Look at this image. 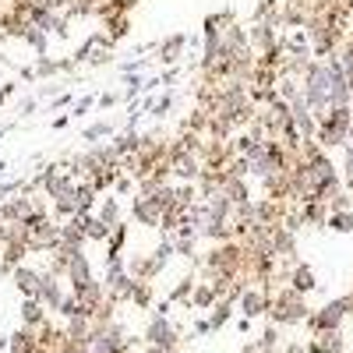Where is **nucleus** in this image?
Instances as JSON below:
<instances>
[{
  "mask_svg": "<svg viewBox=\"0 0 353 353\" xmlns=\"http://www.w3.org/2000/svg\"><path fill=\"white\" fill-rule=\"evenodd\" d=\"M350 106H329L325 113H318V134H314V141L325 152L329 149H343V145H346L350 128H353V110Z\"/></svg>",
  "mask_w": 353,
  "mask_h": 353,
  "instance_id": "f257e3e1",
  "label": "nucleus"
},
{
  "mask_svg": "<svg viewBox=\"0 0 353 353\" xmlns=\"http://www.w3.org/2000/svg\"><path fill=\"white\" fill-rule=\"evenodd\" d=\"M311 307L304 301V293H297L290 283L272 290V301H269V321L276 325H297V321H307Z\"/></svg>",
  "mask_w": 353,
  "mask_h": 353,
  "instance_id": "f03ea898",
  "label": "nucleus"
},
{
  "mask_svg": "<svg viewBox=\"0 0 353 353\" xmlns=\"http://www.w3.org/2000/svg\"><path fill=\"white\" fill-rule=\"evenodd\" d=\"M205 272H219V276H230L237 279L244 276V244L241 241H223V244H212L201 258Z\"/></svg>",
  "mask_w": 353,
  "mask_h": 353,
  "instance_id": "7ed1b4c3",
  "label": "nucleus"
},
{
  "mask_svg": "<svg viewBox=\"0 0 353 353\" xmlns=\"http://www.w3.org/2000/svg\"><path fill=\"white\" fill-rule=\"evenodd\" d=\"M301 96L311 106V113H325L329 110V64L325 61H311L304 78H301Z\"/></svg>",
  "mask_w": 353,
  "mask_h": 353,
  "instance_id": "20e7f679",
  "label": "nucleus"
},
{
  "mask_svg": "<svg viewBox=\"0 0 353 353\" xmlns=\"http://www.w3.org/2000/svg\"><path fill=\"white\" fill-rule=\"evenodd\" d=\"M21 230H25V244H28L32 254H50L57 244H61V219L43 216L36 223H25Z\"/></svg>",
  "mask_w": 353,
  "mask_h": 353,
  "instance_id": "39448f33",
  "label": "nucleus"
},
{
  "mask_svg": "<svg viewBox=\"0 0 353 353\" xmlns=\"http://www.w3.org/2000/svg\"><path fill=\"white\" fill-rule=\"evenodd\" d=\"M198 173H201V159L194 152L181 149V145L170 138V176H173L176 184H194Z\"/></svg>",
  "mask_w": 353,
  "mask_h": 353,
  "instance_id": "423d86ee",
  "label": "nucleus"
},
{
  "mask_svg": "<svg viewBox=\"0 0 353 353\" xmlns=\"http://www.w3.org/2000/svg\"><path fill=\"white\" fill-rule=\"evenodd\" d=\"M145 339H149L152 346H163L166 353H173L176 346H181V332L166 321V314H152L149 329H145Z\"/></svg>",
  "mask_w": 353,
  "mask_h": 353,
  "instance_id": "0eeeda50",
  "label": "nucleus"
},
{
  "mask_svg": "<svg viewBox=\"0 0 353 353\" xmlns=\"http://www.w3.org/2000/svg\"><path fill=\"white\" fill-rule=\"evenodd\" d=\"M131 219H134L138 226L159 230V219H163L159 201H156V198H149V194H134V198H131Z\"/></svg>",
  "mask_w": 353,
  "mask_h": 353,
  "instance_id": "6e6552de",
  "label": "nucleus"
},
{
  "mask_svg": "<svg viewBox=\"0 0 353 353\" xmlns=\"http://www.w3.org/2000/svg\"><path fill=\"white\" fill-rule=\"evenodd\" d=\"M68 283H71V293H81V290H88L96 283V276H92V265H88V254H85V248L71 258V265H68Z\"/></svg>",
  "mask_w": 353,
  "mask_h": 353,
  "instance_id": "1a4fd4ad",
  "label": "nucleus"
},
{
  "mask_svg": "<svg viewBox=\"0 0 353 353\" xmlns=\"http://www.w3.org/2000/svg\"><path fill=\"white\" fill-rule=\"evenodd\" d=\"M184 50H188V36H184V32H170V36L156 46V64H163V68L181 64Z\"/></svg>",
  "mask_w": 353,
  "mask_h": 353,
  "instance_id": "9d476101",
  "label": "nucleus"
},
{
  "mask_svg": "<svg viewBox=\"0 0 353 353\" xmlns=\"http://www.w3.org/2000/svg\"><path fill=\"white\" fill-rule=\"evenodd\" d=\"M269 301H272V293L265 290V286H248L241 293V314L244 318H258V314H269Z\"/></svg>",
  "mask_w": 353,
  "mask_h": 353,
  "instance_id": "9b49d317",
  "label": "nucleus"
},
{
  "mask_svg": "<svg viewBox=\"0 0 353 353\" xmlns=\"http://www.w3.org/2000/svg\"><path fill=\"white\" fill-rule=\"evenodd\" d=\"M286 209H290V201H276V198H258L254 201V219L261 226H279L286 219Z\"/></svg>",
  "mask_w": 353,
  "mask_h": 353,
  "instance_id": "f8f14e48",
  "label": "nucleus"
},
{
  "mask_svg": "<svg viewBox=\"0 0 353 353\" xmlns=\"http://www.w3.org/2000/svg\"><path fill=\"white\" fill-rule=\"evenodd\" d=\"M36 301H43V304H46L50 311H57V307H61V301H64V286H61V276H53V272H43Z\"/></svg>",
  "mask_w": 353,
  "mask_h": 353,
  "instance_id": "ddd939ff",
  "label": "nucleus"
},
{
  "mask_svg": "<svg viewBox=\"0 0 353 353\" xmlns=\"http://www.w3.org/2000/svg\"><path fill=\"white\" fill-rule=\"evenodd\" d=\"M78 71V64L71 61V57H61V61H53V57H39L36 61V78L39 81H46V78H57V74H74Z\"/></svg>",
  "mask_w": 353,
  "mask_h": 353,
  "instance_id": "4468645a",
  "label": "nucleus"
},
{
  "mask_svg": "<svg viewBox=\"0 0 353 353\" xmlns=\"http://www.w3.org/2000/svg\"><path fill=\"white\" fill-rule=\"evenodd\" d=\"M11 279H14V286H18L21 297H36V293H39V279H43V272H39V269H32V265H18V269L11 272Z\"/></svg>",
  "mask_w": 353,
  "mask_h": 353,
  "instance_id": "2eb2a0df",
  "label": "nucleus"
},
{
  "mask_svg": "<svg viewBox=\"0 0 353 353\" xmlns=\"http://www.w3.org/2000/svg\"><path fill=\"white\" fill-rule=\"evenodd\" d=\"M233 21H237V14H233V11H212V14H205V18H201V39L223 36Z\"/></svg>",
  "mask_w": 353,
  "mask_h": 353,
  "instance_id": "dca6fc26",
  "label": "nucleus"
},
{
  "mask_svg": "<svg viewBox=\"0 0 353 353\" xmlns=\"http://www.w3.org/2000/svg\"><path fill=\"white\" fill-rule=\"evenodd\" d=\"M85 219H88V216H81V212H78V216H71V219H64V223H61V244L85 248V241H88V237H85Z\"/></svg>",
  "mask_w": 353,
  "mask_h": 353,
  "instance_id": "f3484780",
  "label": "nucleus"
},
{
  "mask_svg": "<svg viewBox=\"0 0 353 353\" xmlns=\"http://www.w3.org/2000/svg\"><path fill=\"white\" fill-rule=\"evenodd\" d=\"M128 272H131L134 279H149V283H152V279L163 272V265H159L152 254H134L131 265H128Z\"/></svg>",
  "mask_w": 353,
  "mask_h": 353,
  "instance_id": "a211bd4d",
  "label": "nucleus"
},
{
  "mask_svg": "<svg viewBox=\"0 0 353 353\" xmlns=\"http://www.w3.org/2000/svg\"><path fill=\"white\" fill-rule=\"evenodd\" d=\"M110 145H113V152L117 156H134L138 152V145H141V134L134 131V128H124V131H117L113 138H110Z\"/></svg>",
  "mask_w": 353,
  "mask_h": 353,
  "instance_id": "6ab92c4d",
  "label": "nucleus"
},
{
  "mask_svg": "<svg viewBox=\"0 0 353 353\" xmlns=\"http://www.w3.org/2000/svg\"><path fill=\"white\" fill-rule=\"evenodd\" d=\"M307 353H343V336L339 329H329V332H314Z\"/></svg>",
  "mask_w": 353,
  "mask_h": 353,
  "instance_id": "aec40b11",
  "label": "nucleus"
},
{
  "mask_svg": "<svg viewBox=\"0 0 353 353\" xmlns=\"http://www.w3.org/2000/svg\"><path fill=\"white\" fill-rule=\"evenodd\" d=\"M106 43H113L106 32H92V36H85V43L71 53V61H74V64H88V61H92V53H96L99 46H106Z\"/></svg>",
  "mask_w": 353,
  "mask_h": 353,
  "instance_id": "412c9836",
  "label": "nucleus"
},
{
  "mask_svg": "<svg viewBox=\"0 0 353 353\" xmlns=\"http://www.w3.org/2000/svg\"><path fill=\"white\" fill-rule=\"evenodd\" d=\"M43 321H46V304L36 301V297H25V301H21V325L39 329Z\"/></svg>",
  "mask_w": 353,
  "mask_h": 353,
  "instance_id": "4be33fe9",
  "label": "nucleus"
},
{
  "mask_svg": "<svg viewBox=\"0 0 353 353\" xmlns=\"http://www.w3.org/2000/svg\"><path fill=\"white\" fill-rule=\"evenodd\" d=\"M216 290H212V283H194V290H191V301H188V307H198V311H212L216 307Z\"/></svg>",
  "mask_w": 353,
  "mask_h": 353,
  "instance_id": "5701e85b",
  "label": "nucleus"
},
{
  "mask_svg": "<svg viewBox=\"0 0 353 353\" xmlns=\"http://www.w3.org/2000/svg\"><path fill=\"white\" fill-rule=\"evenodd\" d=\"M237 134V128H233V121L223 113V110H216V113H209V131H205V138H233Z\"/></svg>",
  "mask_w": 353,
  "mask_h": 353,
  "instance_id": "b1692460",
  "label": "nucleus"
},
{
  "mask_svg": "<svg viewBox=\"0 0 353 353\" xmlns=\"http://www.w3.org/2000/svg\"><path fill=\"white\" fill-rule=\"evenodd\" d=\"M223 194H226V198H230L233 205H241V201H251V184H248V176H230V173H226Z\"/></svg>",
  "mask_w": 353,
  "mask_h": 353,
  "instance_id": "393cba45",
  "label": "nucleus"
},
{
  "mask_svg": "<svg viewBox=\"0 0 353 353\" xmlns=\"http://www.w3.org/2000/svg\"><path fill=\"white\" fill-rule=\"evenodd\" d=\"M290 286L297 290V293H304V297H307V293H311V290L318 286V283H314V269H311V265H301V261L293 265V272H290Z\"/></svg>",
  "mask_w": 353,
  "mask_h": 353,
  "instance_id": "a878e982",
  "label": "nucleus"
},
{
  "mask_svg": "<svg viewBox=\"0 0 353 353\" xmlns=\"http://www.w3.org/2000/svg\"><path fill=\"white\" fill-rule=\"evenodd\" d=\"M304 226H325L329 223V205L325 201H301Z\"/></svg>",
  "mask_w": 353,
  "mask_h": 353,
  "instance_id": "bb28decb",
  "label": "nucleus"
},
{
  "mask_svg": "<svg viewBox=\"0 0 353 353\" xmlns=\"http://www.w3.org/2000/svg\"><path fill=\"white\" fill-rule=\"evenodd\" d=\"M21 43H25L28 50H36L39 57H43V53L50 50V36L43 32V28H39V25H32V21H28V25L21 28Z\"/></svg>",
  "mask_w": 353,
  "mask_h": 353,
  "instance_id": "cd10ccee",
  "label": "nucleus"
},
{
  "mask_svg": "<svg viewBox=\"0 0 353 353\" xmlns=\"http://www.w3.org/2000/svg\"><path fill=\"white\" fill-rule=\"evenodd\" d=\"M124 170H121V163H113V166H103V170H96L92 176H88V184H92L99 194H106L113 184H117V176H121Z\"/></svg>",
  "mask_w": 353,
  "mask_h": 353,
  "instance_id": "c85d7f7f",
  "label": "nucleus"
},
{
  "mask_svg": "<svg viewBox=\"0 0 353 353\" xmlns=\"http://www.w3.org/2000/svg\"><path fill=\"white\" fill-rule=\"evenodd\" d=\"M39 28H43L46 36L53 32L57 39H64V36H68V28H71V18H68L64 11H50V14H46L43 21H39Z\"/></svg>",
  "mask_w": 353,
  "mask_h": 353,
  "instance_id": "c756f323",
  "label": "nucleus"
},
{
  "mask_svg": "<svg viewBox=\"0 0 353 353\" xmlns=\"http://www.w3.org/2000/svg\"><path fill=\"white\" fill-rule=\"evenodd\" d=\"M110 233H113V226H106L96 212H88V219H85V237L88 241H92V244H106Z\"/></svg>",
  "mask_w": 353,
  "mask_h": 353,
  "instance_id": "7c9ffc66",
  "label": "nucleus"
},
{
  "mask_svg": "<svg viewBox=\"0 0 353 353\" xmlns=\"http://www.w3.org/2000/svg\"><path fill=\"white\" fill-rule=\"evenodd\" d=\"M181 131H194V134H205L209 131V110H201V106H194L184 121H181Z\"/></svg>",
  "mask_w": 353,
  "mask_h": 353,
  "instance_id": "2f4dec72",
  "label": "nucleus"
},
{
  "mask_svg": "<svg viewBox=\"0 0 353 353\" xmlns=\"http://www.w3.org/2000/svg\"><path fill=\"white\" fill-rule=\"evenodd\" d=\"M96 216L106 223V226H117V223H121V201H117V198H103L99 201V209H96Z\"/></svg>",
  "mask_w": 353,
  "mask_h": 353,
  "instance_id": "473e14b6",
  "label": "nucleus"
},
{
  "mask_svg": "<svg viewBox=\"0 0 353 353\" xmlns=\"http://www.w3.org/2000/svg\"><path fill=\"white\" fill-rule=\"evenodd\" d=\"M117 134V128L110 124V121H96V124H88L85 131H81V141H103V138H113Z\"/></svg>",
  "mask_w": 353,
  "mask_h": 353,
  "instance_id": "72a5a7b5",
  "label": "nucleus"
},
{
  "mask_svg": "<svg viewBox=\"0 0 353 353\" xmlns=\"http://www.w3.org/2000/svg\"><path fill=\"white\" fill-rule=\"evenodd\" d=\"M128 233H131V230H128V223L121 219V223L113 226L110 241H106V254H121V251H124V244H128Z\"/></svg>",
  "mask_w": 353,
  "mask_h": 353,
  "instance_id": "f704fd0d",
  "label": "nucleus"
},
{
  "mask_svg": "<svg viewBox=\"0 0 353 353\" xmlns=\"http://www.w3.org/2000/svg\"><path fill=\"white\" fill-rule=\"evenodd\" d=\"M173 194H176V205H181V209H191L194 201H201L198 184H173Z\"/></svg>",
  "mask_w": 353,
  "mask_h": 353,
  "instance_id": "c9c22d12",
  "label": "nucleus"
},
{
  "mask_svg": "<svg viewBox=\"0 0 353 353\" xmlns=\"http://www.w3.org/2000/svg\"><path fill=\"white\" fill-rule=\"evenodd\" d=\"M141 92H145V78H141L138 71H131V74H124V92H121V96H124L128 103H134V99H138Z\"/></svg>",
  "mask_w": 353,
  "mask_h": 353,
  "instance_id": "e433bc0d",
  "label": "nucleus"
},
{
  "mask_svg": "<svg viewBox=\"0 0 353 353\" xmlns=\"http://www.w3.org/2000/svg\"><path fill=\"white\" fill-rule=\"evenodd\" d=\"M329 230H336V233H353V209H346V212H329V223H325Z\"/></svg>",
  "mask_w": 353,
  "mask_h": 353,
  "instance_id": "4c0bfd02",
  "label": "nucleus"
},
{
  "mask_svg": "<svg viewBox=\"0 0 353 353\" xmlns=\"http://www.w3.org/2000/svg\"><path fill=\"white\" fill-rule=\"evenodd\" d=\"M173 103H176V96L170 92V88H166V92L152 103V110H149V117H156V121H166V117H170V110H173Z\"/></svg>",
  "mask_w": 353,
  "mask_h": 353,
  "instance_id": "58836bf2",
  "label": "nucleus"
},
{
  "mask_svg": "<svg viewBox=\"0 0 353 353\" xmlns=\"http://www.w3.org/2000/svg\"><path fill=\"white\" fill-rule=\"evenodd\" d=\"M276 346H279V325H276V321H269L265 332H261V339H258V350L261 353H272Z\"/></svg>",
  "mask_w": 353,
  "mask_h": 353,
  "instance_id": "ea45409f",
  "label": "nucleus"
},
{
  "mask_svg": "<svg viewBox=\"0 0 353 353\" xmlns=\"http://www.w3.org/2000/svg\"><path fill=\"white\" fill-rule=\"evenodd\" d=\"M279 99H286V103H293V99H301V78H279Z\"/></svg>",
  "mask_w": 353,
  "mask_h": 353,
  "instance_id": "a19ab883",
  "label": "nucleus"
},
{
  "mask_svg": "<svg viewBox=\"0 0 353 353\" xmlns=\"http://www.w3.org/2000/svg\"><path fill=\"white\" fill-rule=\"evenodd\" d=\"M191 290H194V276H184L181 283L173 286V293H170V301H176V304H188V301H191Z\"/></svg>",
  "mask_w": 353,
  "mask_h": 353,
  "instance_id": "79ce46f5",
  "label": "nucleus"
},
{
  "mask_svg": "<svg viewBox=\"0 0 353 353\" xmlns=\"http://www.w3.org/2000/svg\"><path fill=\"white\" fill-rule=\"evenodd\" d=\"M96 103H99V96H96V92H88V96H81V99H78V103L71 106V121H81V117H85L88 110H92Z\"/></svg>",
  "mask_w": 353,
  "mask_h": 353,
  "instance_id": "37998d69",
  "label": "nucleus"
},
{
  "mask_svg": "<svg viewBox=\"0 0 353 353\" xmlns=\"http://www.w3.org/2000/svg\"><path fill=\"white\" fill-rule=\"evenodd\" d=\"M181 74H184V68H181V64L163 68V74H159V88H173L176 81H181Z\"/></svg>",
  "mask_w": 353,
  "mask_h": 353,
  "instance_id": "c03bdc74",
  "label": "nucleus"
},
{
  "mask_svg": "<svg viewBox=\"0 0 353 353\" xmlns=\"http://www.w3.org/2000/svg\"><path fill=\"white\" fill-rule=\"evenodd\" d=\"M134 188H138V181H134L131 173H121V176H117V184H113V191H117V194H131Z\"/></svg>",
  "mask_w": 353,
  "mask_h": 353,
  "instance_id": "a18cd8bd",
  "label": "nucleus"
},
{
  "mask_svg": "<svg viewBox=\"0 0 353 353\" xmlns=\"http://www.w3.org/2000/svg\"><path fill=\"white\" fill-rule=\"evenodd\" d=\"M36 110H39V96H28V99L18 103V117H32Z\"/></svg>",
  "mask_w": 353,
  "mask_h": 353,
  "instance_id": "49530a36",
  "label": "nucleus"
},
{
  "mask_svg": "<svg viewBox=\"0 0 353 353\" xmlns=\"http://www.w3.org/2000/svg\"><path fill=\"white\" fill-rule=\"evenodd\" d=\"M121 99H124L121 92H99V103H96V106H99V110H113Z\"/></svg>",
  "mask_w": 353,
  "mask_h": 353,
  "instance_id": "de8ad7c7",
  "label": "nucleus"
},
{
  "mask_svg": "<svg viewBox=\"0 0 353 353\" xmlns=\"http://www.w3.org/2000/svg\"><path fill=\"white\" fill-rule=\"evenodd\" d=\"M21 184H25V181H0V201L11 198L14 191H21Z\"/></svg>",
  "mask_w": 353,
  "mask_h": 353,
  "instance_id": "09e8293b",
  "label": "nucleus"
},
{
  "mask_svg": "<svg viewBox=\"0 0 353 353\" xmlns=\"http://www.w3.org/2000/svg\"><path fill=\"white\" fill-rule=\"evenodd\" d=\"M64 106H74V96H71V92H61L57 99H50V113H53V110H64Z\"/></svg>",
  "mask_w": 353,
  "mask_h": 353,
  "instance_id": "8fccbe9b",
  "label": "nucleus"
},
{
  "mask_svg": "<svg viewBox=\"0 0 353 353\" xmlns=\"http://www.w3.org/2000/svg\"><path fill=\"white\" fill-rule=\"evenodd\" d=\"M14 92H18V81H0V106H4Z\"/></svg>",
  "mask_w": 353,
  "mask_h": 353,
  "instance_id": "3c124183",
  "label": "nucleus"
},
{
  "mask_svg": "<svg viewBox=\"0 0 353 353\" xmlns=\"http://www.w3.org/2000/svg\"><path fill=\"white\" fill-rule=\"evenodd\" d=\"M68 124H71V113H61V117H53V124H50V128H53V131H64Z\"/></svg>",
  "mask_w": 353,
  "mask_h": 353,
  "instance_id": "603ef678",
  "label": "nucleus"
},
{
  "mask_svg": "<svg viewBox=\"0 0 353 353\" xmlns=\"http://www.w3.org/2000/svg\"><path fill=\"white\" fill-rule=\"evenodd\" d=\"M18 78H21V81H39V78H36V68H18Z\"/></svg>",
  "mask_w": 353,
  "mask_h": 353,
  "instance_id": "864d4df0",
  "label": "nucleus"
},
{
  "mask_svg": "<svg viewBox=\"0 0 353 353\" xmlns=\"http://www.w3.org/2000/svg\"><path fill=\"white\" fill-rule=\"evenodd\" d=\"M57 92H61V85H53V81H50V85H43V88H39V96H57Z\"/></svg>",
  "mask_w": 353,
  "mask_h": 353,
  "instance_id": "5fc2aeb1",
  "label": "nucleus"
},
{
  "mask_svg": "<svg viewBox=\"0 0 353 353\" xmlns=\"http://www.w3.org/2000/svg\"><path fill=\"white\" fill-rule=\"evenodd\" d=\"M286 353H307V350H304L301 343H290V346H286Z\"/></svg>",
  "mask_w": 353,
  "mask_h": 353,
  "instance_id": "6e6d98bb",
  "label": "nucleus"
},
{
  "mask_svg": "<svg viewBox=\"0 0 353 353\" xmlns=\"http://www.w3.org/2000/svg\"><path fill=\"white\" fill-rule=\"evenodd\" d=\"M145 353H166V350H163V346H152V343H149V350H145Z\"/></svg>",
  "mask_w": 353,
  "mask_h": 353,
  "instance_id": "4d7b16f0",
  "label": "nucleus"
},
{
  "mask_svg": "<svg viewBox=\"0 0 353 353\" xmlns=\"http://www.w3.org/2000/svg\"><path fill=\"white\" fill-rule=\"evenodd\" d=\"M4 170H8V163H0V176H4Z\"/></svg>",
  "mask_w": 353,
  "mask_h": 353,
  "instance_id": "13d9d810",
  "label": "nucleus"
},
{
  "mask_svg": "<svg viewBox=\"0 0 353 353\" xmlns=\"http://www.w3.org/2000/svg\"><path fill=\"white\" fill-rule=\"evenodd\" d=\"M350 36H353V14H350Z\"/></svg>",
  "mask_w": 353,
  "mask_h": 353,
  "instance_id": "bf43d9fd",
  "label": "nucleus"
}]
</instances>
